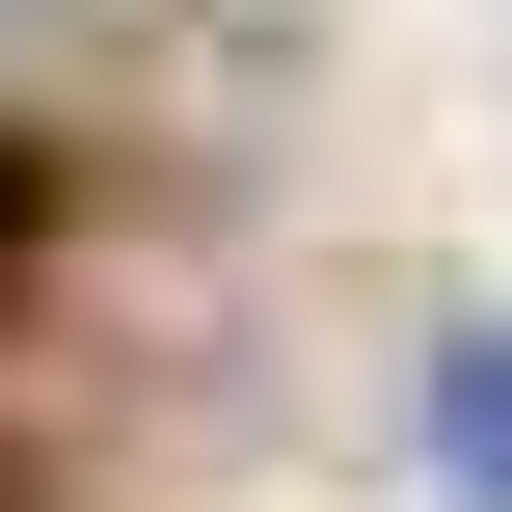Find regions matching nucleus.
I'll return each mask as SVG.
<instances>
[{"mask_svg": "<svg viewBox=\"0 0 512 512\" xmlns=\"http://www.w3.org/2000/svg\"><path fill=\"white\" fill-rule=\"evenodd\" d=\"M432 512H512V324L432 351Z\"/></svg>", "mask_w": 512, "mask_h": 512, "instance_id": "1", "label": "nucleus"}]
</instances>
